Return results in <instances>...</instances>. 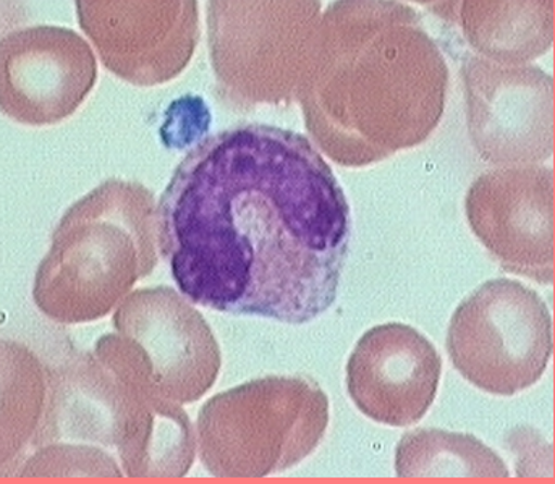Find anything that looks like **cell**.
I'll return each instance as SVG.
<instances>
[{
  "label": "cell",
  "instance_id": "cell-1",
  "mask_svg": "<svg viewBox=\"0 0 555 484\" xmlns=\"http://www.w3.org/2000/svg\"><path fill=\"white\" fill-rule=\"evenodd\" d=\"M157 246L190 302L307 324L334 305L350 204L305 135L233 125L196 144L156 209Z\"/></svg>",
  "mask_w": 555,
  "mask_h": 484
},
{
  "label": "cell",
  "instance_id": "cell-2",
  "mask_svg": "<svg viewBox=\"0 0 555 484\" xmlns=\"http://www.w3.org/2000/svg\"><path fill=\"white\" fill-rule=\"evenodd\" d=\"M447 87L444 54L413 7L345 0L321 16L297 101L334 163L364 167L425 143Z\"/></svg>",
  "mask_w": 555,
  "mask_h": 484
},
{
  "label": "cell",
  "instance_id": "cell-3",
  "mask_svg": "<svg viewBox=\"0 0 555 484\" xmlns=\"http://www.w3.org/2000/svg\"><path fill=\"white\" fill-rule=\"evenodd\" d=\"M154 194L130 180L109 179L68 207L39 265L33 300L61 324L109 315L157 265Z\"/></svg>",
  "mask_w": 555,
  "mask_h": 484
},
{
  "label": "cell",
  "instance_id": "cell-4",
  "mask_svg": "<svg viewBox=\"0 0 555 484\" xmlns=\"http://www.w3.org/2000/svg\"><path fill=\"white\" fill-rule=\"evenodd\" d=\"M330 426V398L308 377H266L221 392L196 421L203 466L219 479H262L298 466Z\"/></svg>",
  "mask_w": 555,
  "mask_h": 484
},
{
  "label": "cell",
  "instance_id": "cell-5",
  "mask_svg": "<svg viewBox=\"0 0 555 484\" xmlns=\"http://www.w3.org/2000/svg\"><path fill=\"white\" fill-rule=\"evenodd\" d=\"M114 328L93 354L125 386L183 405L218 381L222 357L215 332L176 289L130 293L115 309Z\"/></svg>",
  "mask_w": 555,
  "mask_h": 484
},
{
  "label": "cell",
  "instance_id": "cell-6",
  "mask_svg": "<svg viewBox=\"0 0 555 484\" xmlns=\"http://www.w3.org/2000/svg\"><path fill=\"white\" fill-rule=\"evenodd\" d=\"M320 2H208L209 54L219 91L240 107L298 97Z\"/></svg>",
  "mask_w": 555,
  "mask_h": 484
},
{
  "label": "cell",
  "instance_id": "cell-7",
  "mask_svg": "<svg viewBox=\"0 0 555 484\" xmlns=\"http://www.w3.org/2000/svg\"><path fill=\"white\" fill-rule=\"evenodd\" d=\"M447 352L473 386L511 397L534 386L546 371L554 354L553 316L537 292L511 279H492L453 313Z\"/></svg>",
  "mask_w": 555,
  "mask_h": 484
},
{
  "label": "cell",
  "instance_id": "cell-8",
  "mask_svg": "<svg viewBox=\"0 0 555 484\" xmlns=\"http://www.w3.org/2000/svg\"><path fill=\"white\" fill-rule=\"evenodd\" d=\"M466 122L481 160L524 166L554 154V78L530 64L463 52Z\"/></svg>",
  "mask_w": 555,
  "mask_h": 484
},
{
  "label": "cell",
  "instance_id": "cell-9",
  "mask_svg": "<svg viewBox=\"0 0 555 484\" xmlns=\"http://www.w3.org/2000/svg\"><path fill=\"white\" fill-rule=\"evenodd\" d=\"M77 16L104 67L137 87L179 77L199 41L195 0H78Z\"/></svg>",
  "mask_w": 555,
  "mask_h": 484
},
{
  "label": "cell",
  "instance_id": "cell-10",
  "mask_svg": "<svg viewBox=\"0 0 555 484\" xmlns=\"http://www.w3.org/2000/svg\"><path fill=\"white\" fill-rule=\"evenodd\" d=\"M466 217L489 255L512 275L554 284V170L504 167L469 187Z\"/></svg>",
  "mask_w": 555,
  "mask_h": 484
},
{
  "label": "cell",
  "instance_id": "cell-11",
  "mask_svg": "<svg viewBox=\"0 0 555 484\" xmlns=\"http://www.w3.org/2000/svg\"><path fill=\"white\" fill-rule=\"evenodd\" d=\"M96 80V55L74 29L26 26L0 42V105L18 124L46 127L65 120Z\"/></svg>",
  "mask_w": 555,
  "mask_h": 484
},
{
  "label": "cell",
  "instance_id": "cell-12",
  "mask_svg": "<svg viewBox=\"0 0 555 484\" xmlns=\"http://www.w3.org/2000/svg\"><path fill=\"white\" fill-rule=\"evenodd\" d=\"M442 360L412 326L387 322L361 335L347 364V389L361 413L387 426L418 423L431 408Z\"/></svg>",
  "mask_w": 555,
  "mask_h": 484
},
{
  "label": "cell",
  "instance_id": "cell-13",
  "mask_svg": "<svg viewBox=\"0 0 555 484\" xmlns=\"http://www.w3.org/2000/svg\"><path fill=\"white\" fill-rule=\"evenodd\" d=\"M459 26L475 54L499 64H527L554 44V2L426 3Z\"/></svg>",
  "mask_w": 555,
  "mask_h": 484
},
{
  "label": "cell",
  "instance_id": "cell-14",
  "mask_svg": "<svg viewBox=\"0 0 555 484\" xmlns=\"http://www.w3.org/2000/svg\"><path fill=\"white\" fill-rule=\"evenodd\" d=\"M400 479H507L504 460L473 434L444 430L410 431L396 450Z\"/></svg>",
  "mask_w": 555,
  "mask_h": 484
},
{
  "label": "cell",
  "instance_id": "cell-15",
  "mask_svg": "<svg viewBox=\"0 0 555 484\" xmlns=\"http://www.w3.org/2000/svg\"><path fill=\"white\" fill-rule=\"evenodd\" d=\"M2 467L31 443L48 397L49 367L25 345L2 347Z\"/></svg>",
  "mask_w": 555,
  "mask_h": 484
}]
</instances>
